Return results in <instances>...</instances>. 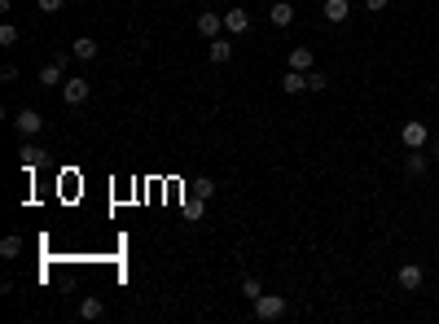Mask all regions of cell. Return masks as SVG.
<instances>
[{
	"label": "cell",
	"mask_w": 439,
	"mask_h": 324,
	"mask_svg": "<svg viewBox=\"0 0 439 324\" xmlns=\"http://www.w3.org/2000/svg\"><path fill=\"white\" fill-rule=\"evenodd\" d=\"M290 311V303L281 294H259L255 298V320H281Z\"/></svg>",
	"instance_id": "6da1fadb"
},
{
	"label": "cell",
	"mask_w": 439,
	"mask_h": 324,
	"mask_svg": "<svg viewBox=\"0 0 439 324\" xmlns=\"http://www.w3.org/2000/svg\"><path fill=\"white\" fill-rule=\"evenodd\" d=\"M400 140H405V149H426L431 145V127H426L422 118H409V123L400 127Z\"/></svg>",
	"instance_id": "7a4b0ae2"
},
{
	"label": "cell",
	"mask_w": 439,
	"mask_h": 324,
	"mask_svg": "<svg viewBox=\"0 0 439 324\" xmlns=\"http://www.w3.org/2000/svg\"><path fill=\"white\" fill-rule=\"evenodd\" d=\"M88 92H92V83H88L84 75H75V79H66V83H62V101H66V105H84V101H88Z\"/></svg>",
	"instance_id": "3957f363"
},
{
	"label": "cell",
	"mask_w": 439,
	"mask_h": 324,
	"mask_svg": "<svg viewBox=\"0 0 439 324\" xmlns=\"http://www.w3.org/2000/svg\"><path fill=\"white\" fill-rule=\"evenodd\" d=\"M14 127H18V136L27 140V136H35V131L44 127V118H40V110H18L14 114Z\"/></svg>",
	"instance_id": "277c9868"
},
{
	"label": "cell",
	"mask_w": 439,
	"mask_h": 324,
	"mask_svg": "<svg viewBox=\"0 0 439 324\" xmlns=\"http://www.w3.org/2000/svg\"><path fill=\"white\" fill-rule=\"evenodd\" d=\"M422 281H426V272L418 268V263H405V268H400V290L418 294V290H422Z\"/></svg>",
	"instance_id": "5b68a950"
},
{
	"label": "cell",
	"mask_w": 439,
	"mask_h": 324,
	"mask_svg": "<svg viewBox=\"0 0 439 324\" xmlns=\"http://www.w3.org/2000/svg\"><path fill=\"white\" fill-rule=\"evenodd\" d=\"M224 31H229V35H246V31H251V14H246V9H229V14H224Z\"/></svg>",
	"instance_id": "8992f818"
},
{
	"label": "cell",
	"mask_w": 439,
	"mask_h": 324,
	"mask_svg": "<svg viewBox=\"0 0 439 324\" xmlns=\"http://www.w3.org/2000/svg\"><path fill=\"white\" fill-rule=\"evenodd\" d=\"M426 166H431L426 149H409V158H405V175H409V180H422V175H426Z\"/></svg>",
	"instance_id": "52a82bcc"
},
{
	"label": "cell",
	"mask_w": 439,
	"mask_h": 324,
	"mask_svg": "<svg viewBox=\"0 0 439 324\" xmlns=\"http://www.w3.org/2000/svg\"><path fill=\"white\" fill-rule=\"evenodd\" d=\"M220 31H224V14H198V35L203 40H216Z\"/></svg>",
	"instance_id": "ba28073f"
},
{
	"label": "cell",
	"mask_w": 439,
	"mask_h": 324,
	"mask_svg": "<svg viewBox=\"0 0 439 324\" xmlns=\"http://www.w3.org/2000/svg\"><path fill=\"white\" fill-rule=\"evenodd\" d=\"M70 53H75V62H97V40H92V35H79V40L70 44Z\"/></svg>",
	"instance_id": "9c48e42d"
},
{
	"label": "cell",
	"mask_w": 439,
	"mask_h": 324,
	"mask_svg": "<svg viewBox=\"0 0 439 324\" xmlns=\"http://www.w3.org/2000/svg\"><path fill=\"white\" fill-rule=\"evenodd\" d=\"M268 18H272V27H290V22H294V5H290V0H272Z\"/></svg>",
	"instance_id": "30bf717a"
},
{
	"label": "cell",
	"mask_w": 439,
	"mask_h": 324,
	"mask_svg": "<svg viewBox=\"0 0 439 324\" xmlns=\"http://www.w3.org/2000/svg\"><path fill=\"white\" fill-rule=\"evenodd\" d=\"M321 14H325V22H334V27H338V22H347L351 5H347V0H325V5H321Z\"/></svg>",
	"instance_id": "8fae6325"
},
{
	"label": "cell",
	"mask_w": 439,
	"mask_h": 324,
	"mask_svg": "<svg viewBox=\"0 0 439 324\" xmlns=\"http://www.w3.org/2000/svg\"><path fill=\"white\" fill-rule=\"evenodd\" d=\"M207 57H211V62H229V57H233V40H224V35L207 40Z\"/></svg>",
	"instance_id": "7c38bea8"
},
{
	"label": "cell",
	"mask_w": 439,
	"mask_h": 324,
	"mask_svg": "<svg viewBox=\"0 0 439 324\" xmlns=\"http://www.w3.org/2000/svg\"><path fill=\"white\" fill-rule=\"evenodd\" d=\"M62 70H66L62 62H49V66H40V88H62V83H66V79H62Z\"/></svg>",
	"instance_id": "4fadbf2b"
},
{
	"label": "cell",
	"mask_w": 439,
	"mask_h": 324,
	"mask_svg": "<svg viewBox=\"0 0 439 324\" xmlns=\"http://www.w3.org/2000/svg\"><path fill=\"white\" fill-rule=\"evenodd\" d=\"M40 162H44V149H40V145H27V140H22V166H27V171H35Z\"/></svg>",
	"instance_id": "5bb4252c"
},
{
	"label": "cell",
	"mask_w": 439,
	"mask_h": 324,
	"mask_svg": "<svg viewBox=\"0 0 439 324\" xmlns=\"http://www.w3.org/2000/svg\"><path fill=\"white\" fill-rule=\"evenodd\" d=\"M281 88H286V92H303L307 75H303V70H286V75H281Z\"/></svg>",
	"instance_id": "9a60e30c"
},
{
	"label": "cell",
	"mask_w": 439,
	"mask_h": 324,
	"mask_svg": "<svg viewBox=\"0 0 439 324\" xmlns=\"http://www.w3.org/2000/svg\"><path fill=\"white\" fill-rule=\"evenodd\" d=\"M290 70H312V49H290Z\"/></svg>",
	"instance_id": "2e32d148"
},
{
	"label": "cell",
	"mask_w": 439,
	"mask_h": 324,
	"mask_svg": "<svg viewBox=\"0 0 439 324\" xmlns=\"http://www.w3.org/2000/svg\"><path fill=\"white\" fill-rule=\"evenodd\" d=\"M101 298H84V303H79V316H84V320H101Z\"/></svg>",
	"instance_id": "e0dca14e"
},
{
	"label": "cell",
	"mask_w": 439,
	"mask_h": 324,
	"mask_svg": "<svg viewBox=\"0 0 439 324\" xmlns=\"http://www.w3.org/2000/svg\"><path fill=\"white\" fill-rule=\"evenodd\" d=\"M22 255V237H5L0 241V259H18Z\"/></svg>",
	"instance_id": "ac0fdd59"
},
{
	"label": "cell",
	"mask_w": 439,
	"mask_h": 324,
	"mask_svg": "<svg viewBox=\"0 0 439 324\" xmlns=\"http://www.w3.org/2000/svg\"><path fill=\"white\" fill-rule=\"evenodd\" d=\"M329 88V75H321V70H307V92H325Z\"/></svg>",
	"instance_id": "d6986e66"
},
{
	"label": "cell",
	"mask_w": 439,
	"mask_h": 324,
	"mask_svg": "<svg viewBox=\"0 0 439 324\" xmlns=\"http://www.w3.org/2000/svg\"><path fill=\"white\" fill-rule=\"evenodd\" d=\"M259 294H264V285H259L255 276H242V298H251V303H255Z\"/></svg>",
	"instance_id": "ffe728a7"
},
{
	"label": "cell",
	"mask_w": 439,
	"mask_h": 324,
	"mask_svg": "<svg viewBox=\"0 0 439 324\" xmlns=\"http://www.w3.org/2000/svg\"><path fill=\"white\" fill-rule=\"evenodd\" d=\"M0 44H5V49H14V44H18V27H14V22L0 27Z\"/></svg>",
	"instance_id": "44dd1931"
},
{
	"label": "cell",
	"mask_w": 439,
	"mask_h": 324,
	"mask_svg": "<svg viewBox=\"0 0 439 324\" xmlns=\"http://www.w3.org/2000/svg\"><path fill=\"white\" fill-rule=\"evenodd\" d=\"M211 193H216V184H211V180L203 175V180H198V184H194V197H203V202H207Z\"/></svg>",
	"instance_id": "7402d4cb"
},
{
	"label": "cell",
	"mask_w": 439,
	"mask_h": 324,
	"mask_svg": "<svg viewBox=\"0 0 439 324\" xmlns=\"http://www.w3.org/2000/svg\"><path fill=\"white\" fill-rule=\"evenodd\" d=\"M0 79H5V83H9V79H18V66H14V62H5V66H0Z\"/></svg>",
	"instance_id": "603a6c76"
},
{
	"label": "cell",
	"mask_w": 439,
	"mask_h": 324,
	"mask_svg": "<svg viewBox=\"0 0 439 324\" xmlns=\"http://www.w3.org/2000/svg\"><path fill=\"white\" fill-rule=\"evenodd\" d=\"M387 5H391V0H365V9H369V14H382Z\"/></svg>",
	"instance_id": "cb8c5ba5"
},
{
	"label": "cell",
	"mask_w": 439,
	"mask_h": 324,
	"mask_svg": "<svg viewBox=\"0 0 439 324\" xmlns=\"http://www.w3.org/2000/svg\"><path fill=\"white\" fill-rule=\"evenodd\" d=\"M62 5H66V0H40V9H44V14H57Z\"/></svg>",
	"instance_id": "d4e9b609"
},
{
	"label": "cell",
	"mask_w": 439,
	"mask_h": 324,
	"mask_svg": "<svg viewBox=\"0 0 439 324\" xmlns=\"http://www.w3.org/2000/svg\"><path fill=\"white\" fill-rule=\"evenodd\" d=\"M426 149H431V158H439V140H431V145H426Z\"/></svg>",
	"instance_id": "484cf974"
}]
</instances>
